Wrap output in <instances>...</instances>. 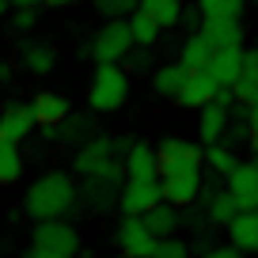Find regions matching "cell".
Returning a JSON list of instances; mask_svg holds the SVG:
<instances>
[{"instance_id":"cell-1","label":"cell","mask_w":258,"mask_h":258,"mask_svg":"<svg viewBox=\"0 0 258 258\" xmlns=\"http://www.w3.org/2000/svg\"><path fill=\"white\" fill-rule=\"evenodd\" d=\"M160 156V186H163V202L182 209L194 205L202 194V148L186 137H167L156 148Z\"/></svg>"},{"instance_id":"cell-2","label":"cell","mask_w":258,"mask_h":258,"mask_svg":"<svg viewBox=\"0 0 258 258\" xmlns=\"http://www.w3.org/2000/svg\"><path fill=\"white\" fill-rule=\"evenodd\" d=\"M23 209L34 220H61L64 213L76 209V182L64 171H49V175L34 178L23 194Z\"/></svg>"},{"instance_id":"cell-3","label":"cell","mask_w":258,"mask_h":258,"mask_svg":"<svg viewBox=\"0 0 258 258\" xmlns=\"http://www.w3.org/2000/svg\"><path fill=\"white\" fill-rule=\"evenodd\" d=\"M129 99V76L121 64H99L88 84V106L95 114H114Z\"/></svg>"},{"instance_id":"cell-4","label":"cell","mask_w":258,"mask_h":258,"mask_svg":"<svg viewBox=\"0 0 258 258\" xmlns=\"http://www.w3.org/2000/svg\"><path fill=\"white\" fill-rule=\"evenodd\" d=\"M129 49H133V38H129L125 19H106V23L95 31L88 53L95 57V64H118V61L129 57Z\"/></svg>"},{"instance_id":"cell-5","label":"cell","mask_w":258,"mask_h":258,"mask_svg":"<svg viewBox=\"0 0 258 258\" xmlns=\"http://www.w3.org/2000/svg\"><path fill=\"white\" fill-rule=\"evenodd\" d=\"M224 190L232 194V202H235V209L239 213H254L258 209V163L254 160H247V163H235V171L232 175H224Z\"/></svg>"},{"instance_id":"cell-6","label":"cell","mask_w":258,"mask_h":258,"mask_svg":"<svg viewBox=\"0 0 258 258\" xmlns=\"http://www.w3.org/2000/svg\"><path fill=\"white\" fill-rule=\"evenodd\" d=\"M118 190H121V178H114V175H84L76 198L91 213H110V209H118Z\"/></svg>"},{"instance_id":"cell-7","label":"cell","mask_w":258,"mask_h":258,"mask_svg":"<svg viewBox=\"0 0 258 258\" xmlns=\"http://www.w3.org/2000/svg\"><path fill=\"white\" fill-rule=\"evenodd\" d=\"M163 202V186L160 178H152V182H121L118 190V209L125 213V217H145L148 209H156V205Z\"/></svg>"},{"instance_id":"cell-8","label":"cell","mask_w":258,"mask_h":258,"mask_svg":"<svg viewBox=\"0 0 258 258\" xmlns=\"http://www.w3.org/2000/svg\"><path fill=\"white\" fill-rule=\"evenodd\" d=\"M34 247L53 250V254H61V258H73L76 247H80V235H76L73 224H64V220H38V228H34Z\"/></svg>"},{"instance_id":"cell-9","label":"cell","mask_w":258,"mask_h":258,"mask_svg":"<svg viewBox=\"0 0 258 258\" xmlns=\"http://www.w3.org/2000/svg\"><path fill=\"white\" fill-rule=\"evenodd\" d=\"M121 175L129 182H152V178H160V156H156V148L145 145V141H133L125 160H121Z\"/></svg>"},{"instance_id":"cell-10","label":"cell","mask_w":258,"mask_h":258,"mask_svg":"<svg viewBox=\"0 0 258 258\" xmlns=\"http://www.w3.org/2000/svg\"><path fill=\"white\" fill-rule=\"evenodd\" d=\"M118 247H121V258H152L156 250V239L145 232V224H141V217H125L118 224Z\"/></svg>"},{"instance_id":"cell-11","label":"cell","mask_w":258,"mask_h":258,"mask_svg":"<svg viewBox=\"0 0 258 258\" xmlns=\"http://www.w3.org/2000/svg\"><path fill=\"white\" fill-rule=\"evenodd\" d=\"M239 69H243V46H235V49H213L209 64H205V73H209V80L217 84V88H235Z\"/></svg>"},{"instance_id":"cell-12","label":"cell","mask_w":258,"mask_h":258,"mask_svg":"<svg viewBox=\"0 0 258 258\" xmlns=\"http://www.w3.org/2000/svg\"><path fill=\"white\" fill-rule=\"evenodd\" d=\"M213 95H217V84L209 80V73H205V69H198V73H186V84L178 88L175 103L186 106V110H202V106L213 103Z\"/></svg>"},{"instance_id":"cell-13","label":"cell","mask_w":258,"mask_h":258,"mask_svg":"<svg viewBox=\"0 0 258 258\" xmlns=\"http://www.w3.org/2000/svg\"><path fill=\"white\" fill-rule=\"evenodd\" d=\"M198 34L209 42V49H235V46H243V23L239 19H202Z\"/></svg>"},{"instance_id":"cell-14","label":"cell","mask_w":258,"mask_h":258,"mask_svg":"<svg viewBox=\"0 0 258 258\" xmlns=\"http://www.w3.org/2000/svg\"><path fill=\"white\" fill-rule=\"evenodd\" d=\"M34 129V114H31V103H12L0 110V141H12L19 145L23 137H31Z\"/></svg>"},{"instance_id":"cell-15","label":"cell","mask_w":258,"mask_h":258,"mask_svg":"<svg viewBox=\"0 0 258 258\" xmlns=\"http://www.w3.org/2000/svg\"><path fill=\"white\" fill-rule=\"evenodd\" d=\"M228 247H235L239 254H258V209L232 217V224H228Z\"/></svg>"},{"instance_id":"cell-16","label":"cell","mask_w":258,"mask_h":258,"mask_svg":"<svg viewBox=\"0 0 258 258\" xmlns=\"http://www.w3.org/2000/svg\"><path fill=\"white\" fill-rule=\"evenodd\" d=\"M31 114H34V125H42V129H57L64 118H69V99L64 95H53V91H42V95H34V103H31Z\"/></svg>"},{"instance_id":"cell-17","label":"cell","mask_w":258,"mask_h":258,"mask_svg":"<svg viewBox=\"0 0 258 258\" xmlns=\"http://www.w3.org/2000/svg\"><path fill=\"white\" fill-rule=\"evenodd\" d=\"M228 121H232V110H228V106H220V103H209V106H202V110H198V137H202L205 148H209V145H220Z\"/></svg>"},{"instance_id":"cell-18","label":"cell","mask_w":258,"mask_h":258,"mask_svg":"<svg viewBox=\"0 0 258 258\" xmlns=\"http://www.w3.org/2000/svg\"><path fill=\"white\" fill-rule=\"evenodd\" d=\"M141 224H145V232L152 235V239H171V235L178 232V224H182V213H178L175 205L160 202L156 209H148L145 217H141Z\"/></svg>"},{"instance_id":"cell-19","label":"cell","mask_w":258,"mask_h":258,"mask_svg":"<svg viewBox=\"0 0 258 258\" xmlns=\"http://www.w3.org/2000/svg\"><path fill=\"white\" fill-rule=\"evenodd\" d=\"M235 103L247 106V103H258V46L254 49H243V69H239V80L232 88Z\"/></svg>"},{"instance_id":"cell-20","label":"cell","mask_w":258,"mask_h":258,"mask_svg":"<svg viewBox=\"0 0 258 258\" xmlns=\"http://www.w3.org/2000/svg\"><path fill=\"white\" fill-rule=\"evenodd\" d=\"M198 198H202V205H205V217H209V224L228 228V224H232V217L239 213L228 190H205V186H202V194H198Z\"/></svg>"},{"instance_id":"cell-21","label":"cell","mask_w":258,"mask_h":258,"mask_svg":"<svg viewBox=\"0 0 258 258\" xmlns=\"http://www.w3.org/2000/svg\"><path fill=\"white\" fill-rule=\"evenodd\" d=\"M91 137H99L95 133V118H73V114H69V118L61 121V125L53 129V141H64V145H88Z\"/></svg>"},{"instance_id":"cell-22","label":"cell","mask_w":258,"mask_h":258,"mask_svg":"<svg viewBox=\"0 0 258 258\" xmlns=\"http://www.w3.org/2000/svg\"><path fill=\"white\" fill-rule=\"evenodd\" d=\"M137 12L148 16L156 27H178V12H182V0H137Z\"/></svg>"},{"instance_id":"cell-23","label":"cell","mask_w":258,"mask_h":258,"mask_svg":"<svg viewBox=\"0 0 258 258\" xmlns=\"http://www.w3.org/2000/svg\"><path fill=\"white\" fill-rule=\"evenodd\" d=\"M23 64L31 69L34 76H46V73H53V64H57V53H53V46L49 42H23Z\"/></svg>"},{"instance_id":"cell-24","label":"cell","mask_w":258,"mask_h":258,"mask_svg":"<svg viewBox=\"0 0 258 258\" xmlns=\"http://www.w3.org/2000/svg\"><path fill=\"white\" fill-rule=\"evenodd\" d=\"M182 84H186V69L178 61L160 64V69L152 73V91H156V95H163V99H175Z\"/></svg>"},{"instance_id":"cell-25","label":"cell","mask_w":258,"mask_h":258,"mask_svg":"<svg viewBox=\"0 0 258 258\" xmlns=\"http://www.w3.org/2000/svg\"><path fill=\"white\" fill-rule=\"evenodd\" d=\"M209 57H213V49H209V42H205L198 31H194L190 38L182 42V49H178V64H182L186 73H198V69H205V64H209Z\"/></svg>"},{"instance_id":"cell-26","label":"cell","mask_w":258,"mask_h":258,"mask_svg":"<svg viewBox=\"0 0 258 258\" xmlns=\"http://www.w3.org/2000/svg\"><path fill=\"white\" fill-rule=\"evenodd\" d=\"M194 8L202 12V19H239L247 0H194Z\"/></svg>"},{"instance_id":"cell-27","label":"cell","mask_w":258,"mask_h":258,"mask_svg":"<svg viewBox=\"0 0 258 258\" xmlns=\"http://www.w3.org/2000/svg\"><path fill=\"white\" fill-rule=\"evenodd\" d=\"M125 27H129V38H133V46H156V38H160V27L152 23L148 16H141V12H133V16L125 19Z\"/></svg>"},{"instance_id":"cell-28","label":"cell","mask_w":258,"mask_h":258,"mask_svg":"<svg viewBox=\"0 0 258 258\" xmlns=\"http://www.w3.org/2000/svg\"><path fill=\"white\" fill-rule=\"evenodd\" d=\"M202 163H209V171H217V175H232L235 163H239V156H235L228 145H209L202 152Z\"/></svg>"},{"instance_id":"cell-29","label":"cell","mask_w":258,"mask_h":258,"mask_svg":"<svg viewBox=\"0 0 258 258\" xmlns=\"http://www.w3.org/2000/svg\"><path fill=\"white\" fill-rule=\"evenodd\" d=\"M19 175H23V156H19V145L0 141V182H16Z\"/></svg>"},{"instance_id":"cell-30","label":"cell","mask_w":258,"mask_h":258,"mask_svg":"<svg viewBox=\"0 0 258 258\" xmlns=\"http://www.w3.org/2000/svg\"><path fill=\"white\" fill-rule=\"evenodd\" d=\"M91 4H95V12L106 16V19H129L137 12V0H91Z\"/></svg>"},{"instance_id":"cell-31","label":"cell","mask_w":258,"mask_h":258,"mask_svg":"<svg viewBox=\"0 0 258 258\" xmlns=\"http://www.w3.org/2000/svg\"><path fill=\"white\" fill-rule=\"evenodd\" d=\"M152 258H190V243L171 235V239H156V250Z\"/></svg>"},{"instance_id":"cell-32","label":"cell","mask_w":258,"mask_h":258,"mask_svg":"<svg viewBox=\"0 0 258 258\" xmlns=\"http://www.w3.org/2000/svg\"><path fill=\"white\" fill-rule=\"evenodd\" d=\"M232 118H239L250 133H258V103H247V106L235 103V106H232Z\"/></svg>"},{"instance_id":"cell-33","label":"cell","mask_w":258,"mask_h":258,"mask_svg":"<svg viewBox=\"0 0 258 258\" xmlns=\"http://www.w3.org/2000/svg\"><path fill=\"white\" fill-rule=\"evenodd\" d=\"M34 23H38L34 8H16V19H12V27H16V31H31Z\"/></svg>"},{"instance_id":"cell-34","label":"cell","mask_w":258,"mask_h":258,"mask_svg":"<svg viewBox=\"0 0 258 258\" xmlns=\"http://www.w3.org/2000/svg\"><path fill=\"white\" fill-rule=\"evenodd\" d=\"M178 27H186V31H198V27H202V12H198V8H182V12H178Z\"/></svg>"},{"instance_id":"cell-35","label":"cell","mask_w":258,"mask_h":258,"mask_svg":"<svg viewBox=\"0 0 258 258\" xmlns=\"http://www.w3.org/2000/svg\"><path fill=\"white\" fill-rule=\"evenodd\" d=\"M129 64H133V69H148V64H152V53H148L145 46H133L129 49V57H125Z\"/></svg>"},{"instance_id":"cell-36","label":"cell","mask_w":258,"mask_h":258,"mask_svg":"<svg viewBox=\"0 0 258 258\" xmlns=\"http://www.w3.org/2000/svg\"><path fill=\"white\" fill-rule=\"evenodd\" d=\"M202 258H247V254H239L235 247H228V243H224V247H209Z\"/></svg>"},{"instance_id":"cell-37","label":"cell","mask_w":258,"mask_h":258,"mask_svg":"<svg viewBox=\"0 0 258 258\" xmlns=\"http://www.w3.org/2000/svg\"><path fill=\"white\" fill-rule=\"evenodd\" d=\"M27 258H61V254H53V250H42V247H31V254Z\"/></svg>"},{"instance_id":"cell-38","label":"cell","mask_w":258,"mask_h":258,"mask_svg":"<svg viewBox=\"0 0 258 258\" xmlns=\"http://www.w3.org/2000/svg\"><path fill=\"white\" fill-rule=\"evenodd\" d=\"M8 4H16V8H34L38 0H8Z\"/></svg>"},{"instance_id":"cell-39","label":"cell","mask_w":258,"mask_h":258,"mask_svg":"<svg viewBox=\"0 0 258 258\" xmlns=\"http://www.w3.org/2000/svg\"><path fill=\"white\" fill-rule=\"evenodd\" d=\"M247 148H250V152L258 156V133H250V137H247Z\"/></svg>"},{"instance_id":"cell-40","label":"cell","mask_w":258,"mask_h":258,"mask_svg":"<svg viewBox=\"0 0 258 258\" xmlns=\"http://www.w3.org/2000/svg\"><path fill=\"white\" fill-rule=\"evenodd\" d=\"M8 76H12V69H8V64H0V80H8Z\"/></svg>"},{"instance_id":"cell-41","label":"cell","mask_w":258,"mask_h":258,"mask_svg":"<svg viewBox=\"0 0 258 258\" xmlns=\"http://www.w3.org/2000/svg\"><path fill=\"white\" fill-rule=\"evenodd\" d=\"M4 12H8V0H0V16H4Z\"/></svg>"},{"instance_id":"cell-42","label":"cell","mask_w":258,"mask_h":258,"mask_svg":"<svg viewBox=\"0 0 258 258\" xmlns=\"http://www.w3.org/2000/svg\"><path fill=\"white\" fill-rule=\"evenodd\" d=\"M46 4H73V0H46Z\"/></svg>"},{"instance_id":"cell-43","label":"cell","mask_w":258,"mask_h":258,"mask_svg":"<svg viewBox=\"0 0 258 258\" xmlns=\"http://www.w3.org/2000/svg\"><path fill=\"white\" fill-rule=\"evenodd\" d=\"M254 163H258V156H254Z\"/></svg>"}]
</instances>
